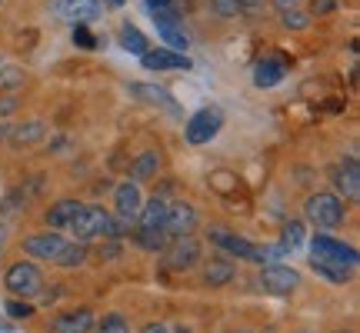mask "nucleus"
Instances as JSON below:
<instances>
[{
	"label": "nucleus",
	"mask_w": 360,
	"mask_h": 333,
	"mask_svg": "<svg viewBox=\"0 0 360 333\" xmlns=\"http://www.w3.org/2000/svg\"><path fill=\"white\" fill-rule=\"evenodd\" d=\"M357 263H360V254L350 244L321 230L310 237V267H314V273H321L323 280L347 283L357 273Z\"/></svg>",
	"instance_id": "1"
},
{
	"label": "nucleus",
	"mask_w": 360,
	"mask_h": 333,
	"mask_svg": "<svg viewBox=\"0 0 360 333\" xmlns=\"http://www.w3.org/2000/svg\"><path fill=\"white\" fill-rule=\"evenodd\" d=\"M134 244L141 250H164L170 244L167 233V200L164 197H150L147 204L141 207L137 214V223H134Z\"/></svg>",
	"instance_id": "2"
},
{
	"label": "nucleus",
	"mask_w": 360,
	"mask_h": 333,
	"mask_svg": "<svg viewBox=\"0 0 360 333\" xmlns=\"http://www.w3.org/2000/svg\"><path fill=\"white\" fill-rule=\"evenodd\" d=\"M70 233H74V240L77 244H94V240H120L124 233H127V227L124 223H117L114 214L110 210H103L101 204H90L84 207L77 217H74V223H70Z\"/></svg>",
	"instance_id": "3"
},
{
	"label": "nucleus",
	"mask_w": 360,
	"mask_h": 333,
	"mask_svg": "<svg viewBox=\"0 0 360 333\" xmlns=\"http://www.w3.org/2000/svg\"><path fill=\"white\" fill-rule=\"evenodd\" d=\"M304 220L314 223L321 233H327L347 220V204L330 190H317V193H310L307 204H304Z\"/></svg>",
	"instance_id": "4"
},
{
	"label": "nucleus",
	"mask_w": 360,
	"mask_h": 333,
	"mask_svg": "<svg viewBox=\"0 0 360 333\" xmlns=\"http://www.w3.org/2000/svg\"><path fill=\"white\" fill-rule=\"evenodd\" d=\"M4 287L13 294V300H34L44 290V273L30 260H13L4 273Z\"/></svg>",
	"instance_id": "5"
},
{
	"label": "nucleus",
	"mask_w": 360,
	"mask_h": 333,
	"mask_svg": "<svg viewBox=\"0 0 360 333\" xmlns=\"http://www.w3.org/2000/svg\"><path fill=\"white\" fill-rule=\"evenodd\" d=\"M220 130H224V110L220 107H200L197 114L187 117V124H184V141L191 143V147H204L217 137Z\"/></svg>",
	"instance_id": "6"
},
{
	"label": "nucleus",
	"mask_w": 360,
	"mask_h": 333,
	"mask_svg": "<svg viewBox=\"0 0 360 333\" xmlns=\"http://www.w3.org/2000/svg\"><path fill=\"white\" fill-rule=\"evenodd\" d=\"M143 207V197H141V183L137 180H124V183H117L114 187V220L117 223H124V227H134L137 223V214H141Z\"/></svg>",
	"instance_id": "7"
},
{
	"label": "nucleus",
	"mask_w": 360,
	"mask_h": 333,
	"mask_svg": "<svg viewBox=\"0 0 360 333\" xmlns=\"http://www.w3.org/2000/svg\"><path fill=\"white\" fill-rule=\"evenodd\" d=\"M164 263H167V270H174V273L191 270L193 263H200V244L193 240L191 233L170 237V244L164 247Z\"/></svg>",
	"instance_id": "8"
},
{
	"label": "nucleus",
	"mask_w": 360,
	"mask_h": 333,
	"mask_svg": "<svg viewBox=\"0 0 360 333\" xmlns=\"http://www.w3.org/2000/svg\"><path fill=\"white\" fill-rule=\"evenodd\" d=\"M150 17H154V27L157 34H160V40L167 44L174 53H184L187 51V34H184V24H180V13L177 7H167V11H150Z\"/></svg>",
	"instance_id": "9"
},
{
	"label": "nucleus",
	"mask_w": 360,
	"mask_h": 333,
	"mask_svg": "<svg viewBox=\"0 0 360 333\" xmlns=\"http://www.w3.org/2000/svg\"><path fill=\"white\" fill-rule=\"evenodd\" d=\"M260 287L274 296H290L300 287V273L287 263H267L260 267Z\"/></svg>",
	"instance_id": "10"
},
{
	"label": "nucleus",
	"mask_w": 360,
	"mask_h": 333,
	"mask_svg": "<svg viewBox=\"0 0 360 333\" xmlns=\"http://www.w3.org/2000/svg\"><path fill=\"white\" fill-rule=\"evenodd\" d=\"M51 13L64 24L77 27V24H90L101 17V4L97 0H51Z\"/></svg>",
	"instance_id": "11"
},
{
	"label": "nucleus",
	"mask_w": 360,
	"mask_h": 333,
	"mask_svg": "<svg viewBox=\"0 0 360 333\" xmlns=\"http://www.w3.org/2000/svg\"><path fill=\"white\" fill-rule=\"evenodd\" d=\"M64 247H67V237H60V230H37L30 237H24V254L47 260V263H53Z\"/></svg>",
	"instance_id": "12"
},
{
	"label": "nucleus",
	"mask_w": 360,
	"mask_h": 333,
	"mask_svg": "<svg viewBox=\"0 0 360 333\" xmlns=\"http://www.w3.org/2000/svg\"><path fill=\"white\" fill-rule=\"evenodd\" d=\"M330 183H334V190H337L340 200H357L360 197V164H357V157H347V160L334 164V170H330Z\"/></svg>",
	"instance_id": "13"
},
{
	"label": "nucleus",
	"mask_w": 360,
	"mask_h": 333,
	"mask_svg": "<svg viewBox=\"0 0 360 333\" xmlns=\"http://www.w3.org/2000/svg\"><path fill=\"white\" fill-rule=\"evenodd\" d=\"M127 93L130 97H137L141 103H150V107H164L167 114L180 117V107L174 100V93L167 87H160V84H127Z\"/></svg>",
	"instance_id": "14"
},
{
	"label": "nucleus",
	"mask_w": 360,
	"mask_h": 333,
	"mask_svg": "<svg viewBox=\"0 0 360 333\" xmlns=\"http://www.w3.org/2000/svg\"><path fill=\"white\" fill-rule=\"evenodd\" d=\"M80 210H84V204H80V200H74V197L53 200V204L44 210V223H47V230H64V227H70V223H74V217H77Z\"/></svg>",
	"instance_id": "15"
},
{
	"label": "nucleus",
	"mask_w": 360,
	"mask_h": 333,
	"mask_svg": "<svg viewBox=\"0 0 360 333\" xmlns=\"http://www.w3.org/2000/svg\"><path fill=\"white\" fill-rule=\"evenodd\" d=\"M143 70H191L193 60L187 53H174V51H147L141 57Z\"/></svg>",
	"instance_id": "16"
},
{
	"label": "nucleus",
	"mask_w": 360,
	"mask_h": 333,
	"mask_svg": "<svg viewBox=\"0 0 360 333\" xmlns=\"http://www.w3.org/2000/svg\"><path fill=\"white\" fill-rule=\"evenodd\" d=\"M197 227V210L187 200H177V204H167V233L170 237H184Z\"/></svg>",
	"instance_id": "17"
},
{
	"label": "nucleus",
	"mask_w": 360,
	"mask_h": 333,
	"mask_svg": "<svg viewBox=\"0 0 360 333\" xmlns=\"http://www.w3.org/2000/svg\"><path fill=\"white\" fill-rule=\"evenodd\" d=\"M283 77H287V67L277 57H264V60L254 64V87L270 90V87H277V84H283Z\"/></svg>",
	"instance_id": "18"
},
{
	"label": "nucleus",
	"mask_w": 360,
	"mask_h": 333,
	"mask_svg": "<svg viewBox=\"0 0 360 333\" xmlns=\"http://www.w3.org/2000/svg\"><path fill=\"white\" fill-rule=\"evenodd\" d=\"M94 330V313L87 307L80 310H67L57 317V333H87Z\"/></svg>",
	"instance_id": "19"
},
{
	"label": "nucleus",
	"mask_w": 360,
	"mask_h": 333,
	"mask_svg": "<svg viewBox=\"0 0 360 333\" xmlns=\"http://www.w3.org/2000/svg\"><path fill=\"white\" fill-rule=\"evenodd\" d=\"M304 240H307V230H304V220H287L283 223V230H281V250L283 256L287 254H297L300 247H304Z\"/></svg>",
	"instance_id": "20"
},
{
	"label": "nucleus",
	"mask_w": 360,
	"mask_h": 333,
	"mask_svg": "<svg viewBox=\"0 0 360 333\" xmlns=\"http://www.w3.org/2000/svg\"><path fill=\"white\" fill-rule=\"evenodd\" d=\"M90 256V247L87 244H77V240H67V247L60 250V256L53 260V267H64V270H77L87 263Z\"/></svg>",
	"instance_id": "21"
},
{
	"label": "nucleus",
	"mask_w": 360,
	"mask_h": 333,
	"mask_svg": "<svg viewBox=\"0 0 360 333\" xmlns=\"http://www.w3.org/2000/svg\"><path fill=\"white\" fill-rule=\"evenodd\" d=\"M117 40H120V47H124V51H127V53H137V57H143V53L150 51V40L143 37V30H137L134 24H124V27H120Z\"/></svg>",
	"instance_id": "22"
},
{
	"label": "nucleus",
	"mask_w": 360,
	"mask_h": 333,
	"mask_svg": "<svg viewBox=\"0 0 360 333\" xmlns=\"http://www.w3.org/2000/svg\"><path fill=\"white\" fill-rule=\"evenodd\" d=\"M157 170H160V154L157 150H143L137 160H134V166H130V180H150L157 177Z\"/></svg>",
	"instance_id": "23"
},
{
	"label": "nucleus",
	"mask_w": 360,
	"mask_h": 333,
	"mask_svg": "<svg viewBox=\"0 0 360 333\" xmlns=\"http://www.w3.org/2000/svg\"><path fill=\"white\" fill-rule=\"evenodd\" d=\"M200 277H204L207 287H224V283L233 280V263H227V260H210Z\"/></svg>",
	"instance_id": "24"
},
{
	"label": "nucleus",
	"mask_w": 360,
	"mask_h": 333,
	"mask_svg": "<svg viewBox=\"0 0 360 333\" xmlns=\"http://www.w3.org/2000/svg\"><path fill=\"white\" fill-rule=\"evenodd\" d=\"M17 147L20 143H34V141H40L44 137V124L40 120H30V124H20V127H11V133H7Z\"/></svg>",
	"instance_id": "25"
},
{
	"label": "nucleus",
	"mask_w": 360,
	"mask_h": 333,
	"mask_svg": "<svg viewBox=\"0 0 360 333\" xmlns=\"http://www.w3.org/2000/svg\"><path fill=\"white\" fill-rule=\"evenodd\" d=\"M94 333H130V323L124 313H103L101 323H94Z\"/></svg>",
	"instance_id": "26"
},
{
	"label": "nucleus",
	"mask_w": 360,
	"mask_h": 333,
	"mask_svg": "<svg viewBox=\"0 0 360 333\" xmlns=\"http://www.w3.org/2000/svg\"><path fill=\"white\" fill-rule=\"evenodd\" d=\"M70 40H74V47H80V51H97L103 40L101 37H94L90 34V27L87 24H77L74 30H70Z\"/></svg>",
	"instance_id": "27"
},
{
	"label": "nucleus",
	"mask_w": 360,
	"mask_h": 333,
	"mask_svg": "<svg viewBox=\"0 0 360 333\" xmlns=\"http://www.w3.org/2000/svg\"><path fill=\"white\" fill-rule=\"evenodd\" d=\"M281 24H283V30H307V27H310V13H304L300 7H297V11L281 13Z\"/></svg>",
	"instance_id": "28"
},
{
	"label": "nucleus",
	"mask_w": 360,
	"mask_h": 333,
	"mask_svg": "<svg viewBox=\"0 0 360 333\" xmlns=\"http://www.w3.org/2000/svg\"><path fill=\"white\" fill-rule=\"evenodd\" d=\"M20 84H24V70L20 67H13V64L0 67V90H13V87H20Z\"/></svg>",
	"instance_id": "29"
},
{
	"label": "nucleus",
	"mask_w": 360,
	"mask_h": 333,
	"mask_svg": "<svg viewBox=\"0 0 360 333\" xmlns=\"http://www.w3.org/2000/svg\"><path fill=\"white\" fill-rule=\"evenodd\" d=\"M7 313H11L13 320H30L34 317V303L30 300H7Z\"/></svg>",
	"instance_id": "30"
},
{
	"label": "nucleus",
	"mask_w": 360,
	"mask_h": 333,
	"mask_svg": "<svg viewBox=\"0 0 360 333\" xmlns=\"http://www.w3.org/2000/svg\"><path fill=\"white\" fill-rule=\"evenodd\" d=\"M210 11L217 17H237L240 7H237V0H210Z\"/></svg>",
	"instance_id": "31"
},
{
	"label": "nucleus",
	"mask_w": 360,
	"mask_h": 333,
	"mask_svg": "<svg viewBox=\"0 0 360 333\" xmlns=\"http://www.w3.org/2000/svg\"><path fill=\"white\" fill-rule=\"evenodd\" d=\"M137 333H170V327L164 320H150V323H143Z\"/></svg>",
	"instance_id": "32"
},
{
	"label": "nucleus",
	"mask_w": 360,
	"mask_h": 333,
	"mask_svg": "<svg viewBox=\"0 0 360 333\" xmlns=\"http://www.w3.org/2000/svg\"><path fill=\"white\" fill-rule=\"evenodd\" d=\"M337 11V0H314V13H330Z\"/></svg>",
	"instance_id": "33"
},
{
	"label": "nucleus",
	"mask_w": 360,
	"mask_h": 333,
	"mask_svg": "<svg viewBox=\"0 0 360 333\" xmlns=\"http://www.w3.org/2000/svg\"><path fill=\"white\" fill-rule=\"evenodd\" d=\"M97 254H101V260H114V256L120 254V250H117V240H110V244H107V247H101Z\"/></svg>",
	"instance_id": "34"
},
{
	"label": "nucleus",
	"mask_w": 360,
	"mask_h": 333,
	"mask_svg": "<svg viewBox=\"0 0 360 333\" xmlns=\"http://www.w3.org/2000/svg\"><path fill=\"white\" fill-rule=\"evenodd\" d=\"M147 4V11H167V7H174V0H143Z\"/></svg>",
	"instance_id": "35"
},
{
	"label": "nucleus",
	"mask_w": 360,
	"mask_h": 333,
	"mask_svg": "<svg viewBox=\"0 0 360 333\" xmlns=\"http://www.w3.org/2000/svg\"><path fill=\"white\" fill-rule=\"evenodd\" d=\"M297 4H300V0H274V7H277V11H281V13H287V11H297Z\"/></svg>",
	"instance_id": "36"
},
{
	"label": "nucleus",
	"mask_w": 360,
	"mask_h": 333,
	"mask_svg": "<svg viewBox=\"0 0 360 333\" xmlns=\"http://www.w3.org/2000/svg\"><path fill=\"white\" fill-rule=\"evenodd\" d=\"M13 107H17V100H13V97H0V114H11Z\"/></svg>",
	"instance_id": "37"
},
{
	"label": "nucleus",
	"mask_w": 360,
	"mask_h": 333,
	"mask_svg": "<svg viewBox=\"0 0 360 333\" xmlns=\"http://www.w3.org/2000/svg\"><path fill=\"white\" fill-rule=\"evenodd\" d=\"M260 4H264V0H237V7H240V11H257Z\"/></svg>",
	"instance_id": "38"
},
{
	"label": "nucleus",
	"mask_w": 360,
	"mask_h": 333,
	"mask_svg": "<svg viewBox=\"0 0 360 333\" xmlns=\"http://www.w3.org/2000/svg\"><path fill=\"white\" fill-rule=\"evenodd\" d=\"M103 4H107V7H114V11H120V7H124L127 0H103Z\"/></svg>",
	"instance_id": "39"
},
{
	"label": "nucleus",
	"mask_w": 360,
	"mask_h": 333,
	"mask_svg": "<svg viewBox=\"0 0 360 333\" xmlns=\"http://www.w3.org/2000/svg\"><path fill=\"white\" fill-rule=\"evenodd\" d=\"M11 330H13L11 323H4V320H0V333H11Z\"/></svg>",
	"instance_id": "40"
},
{
	"label": "nucleus",
	"mask_w": 360,
	"mask_h": 333,
	"mask_svg": "<svg viewBox=\"0 0 360 333\" xmlns=\"http://www.w3.org/2000/svg\"><path fill=\"white\" fill-rule=\"evenodd\" d=\"M174 333H193V330H191V327H177V330H174Z\"/></svg>",
	"instance_id": "41"
},
{
	"label": "nucleus",
	"mask_w": 360,
	"mask_h": 333,
	"mask_svg": "<svg viewBox=\"0 0 360 333\" xmlns=\"http://www.w3.org/2000/svg\"><path fill=\"white\" fill-rule=\"evenodd\" d=\"M224 333H250V330H224Z\"/></svg>",
	"instance_id": "42"
},
{
	"label": "nucleus",
	"mask_w": 360,
	"mask_h": 333,
	"mask_svg": "<svg viewBox=\"0 0 360 333\" xmlns=\"http://www.w3.org/2000/svg\"><path fill=\"white\" fill-rule=\"evenodd\" d=\"M334 333H354V330H334Z\"/></svg>",
	"instance_id": "43"
},
{
	"label": "nucleus",
	"mask_w": 360,
	"mask_h": 333,
	"mask_svg": "<svg viewBox=\"0 0 360 333\" xmlns=\"http://www.w3.org/2000/svg\"><path fill=\"white\" fill-rule=\"evenodd\" d=\"M300 333H310V330H300Z\"/></svg>",
	"instance_id": "44"
},
{
	"label": "nucleus",
	"mask_w": 360,
	"mask_h": 333,
	"mask_svg": "<svg viewBox=\"0 0 360 333\" xmlns=\"http://www.w3.org/2000/svg\"><path fill=\"white\" fill-rule=\"evenodd\" d=\"M0 4H4V0H0Z\"/></svg>",
	"instance_id": "45"
}]
</instances>
